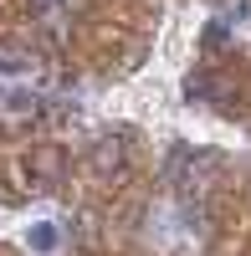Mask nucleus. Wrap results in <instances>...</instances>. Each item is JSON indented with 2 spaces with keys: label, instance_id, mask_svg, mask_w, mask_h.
<instances>
[{
  "label": "nucleus",
  "instance_id": "f257e3e1",
  "mask_svg": "<svg viewBox=\"0 0 251 256\" xmlns=\"http://www.w3.org/2000/svg\"><path fill=\"white\" fill-rule=\"evenodd\" d=\"M52 82L26 56H0V123H31L46 113Z\"/></svg>",
  "mask_w": 251,
  "mask_h": 256
},
{
  "label": "nucleus",
  "instance_id": "f03ea898",
  "mask_svg": "<svg viewBox=\"0 0 251 256\" xmlns=\"http://www.w3.org/2000/svg\"><path fill=\"white\" fill-rule=\"evenodd\" d=\"M216 164H220L216 148H190V144H184V148H174V154H170V164H164V180L174 184V195L195 200V195H205V184H210Z\"/></svg>",
  "mask_w": 251,
  "mask_h": 256
},
{
  "label": "nucleus",
  "instance_id": "7ed1b4c3",
  "mask_svg": "<svg viewBox=\"0 0 251 256\" xmlns=\"http://www.w3.org/2000/svg\"><path fill=\"white\" fill-rule=\"evenodd\" d=\"M134 159V134L128 128H102V134L88 144V174L92 180H118Z\"/></svg>",
  "mask_w": 251,
  "mask_h": 256
},
{
  "label": "nucleus",
  "instance_id": "20e7f679",
  "mask_svg": "<svg viewBox=\"0 0 251 256\" xmlns=\"http://www.w3.org/2000/svg\"><path fill=\"white\" fill-rule=\"evenodd\" d=\"M67 169H72V159H67L62 144H36L31 159H26V174H31L36 190H56L62 180H67Z\"/></svg>",
  "mask_w": 251,
  "mask_h": 256
},
{
  "label": "nucleus",
  "instance_id": "39448f33",
  "mask_svg": "<svg viewBox=\"0 0 251 256\" xmlns=\"http://www.w3.org/2000/svg\"><path fill=\"white\" fill-rule=\"evenodd\" d=\"M26 6L41 16V20H46V26H52V20H62V16H67V0H26Z\"/></svg>",
  "mask_w": 251,
  "mask_h": 256
},
{
  "label": "nucleus",
  "instance_id": "423d86ee",
  "mask_svg": "<svg viewBox=\"0 0 251 256\" xmlns=\"http://www.w3.org/2000/svg\"><path fill=\"white\" fill-rule=\"evenodd\" d=\"M26 241H31V251H52V246L62 241V230H56V226H36Z\"/></svg>",
  "mask_w": 251,
  "mask_h": 256
}]
</instances>
